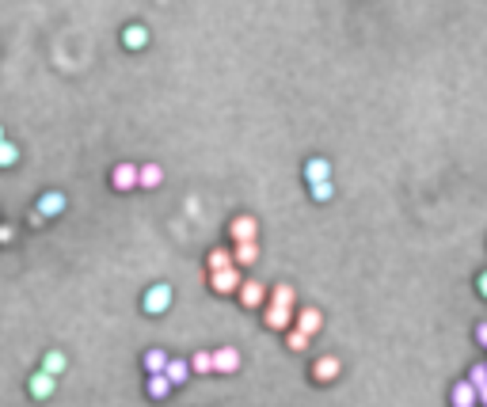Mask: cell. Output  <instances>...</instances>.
Here are the masks:
<instances>
[{"label": "cell", "mask_w": 487, "mask_h": 407, "mask_svg": "<svg viewBox=\"0 0 487 407\" xmlns=\"http://www.w3.org/2000/svg\"><path fill=\"white\" fill-rule=\"evenodd\" d=\"M240 282H244V274H240V267H236V263H229V267H217V270H210V289L217 293V297H232Z\"/></svg>", "instance_id": "cell-2"}, {"label": "cell", "mask_w": 487, "mask_h": 407, "mask_svg": "<svg viewBox=\"0 0 487 407\" xmlns=\"http://www.w3.org/2000/svg\"><path fill=\"white\" fill-rule=\"evenodd\" d=\"M15 240V229L12 225H0V244H12Z\"/></svg>", "instance_id": "cell-28"}, {"label": "cell", "mask_w": 487, "mask_h": 407, "mask_svg": "<svg viewBox=\"0 0 487 407\" xmlns=\"http://www.w3.org/2000/svg\"><path fill=\"white\" fill-rule=\"evenodd\" d=\"M164 183V168L160 164H141L137 168V187H145V191H153V187Z\"/></svg>", "instance_id": "cell-17"}, {"label": "cell", "mask_w": 487, "mask_h": 407, "mask_svg": "<svg viewBox=\"0 0 487 407\" xmlns=\"http://www.w3.org/2000/svg\"><path fill=\"white\" fill-rule=\"evenodd\" d=\"M122 46H126V50H145V46H148V27L145 23L122 27Z\"/></svg>", "instance_id": "cell-11"}, {"label": "cell", "mask_w": 487, "mask_h": 407, "mask_svg": "<svg viewBox=\"0 0 487 407\" xmlns=\"http://www.w3.org/2000/svg\"><path fill=\"white\" fill-rule=\"evenodd\" d=\"M263 324H267L270 331H286L289 324H293V308H286V305H267Z\"/></svg>", "instance_id": "cell-10"}, {"label": "cell", "mask_w": 487, "mask_h": 407, "mask_svg": "<svg viewBox=\"0 0 487 407\" xmlns=\"http://www.w3.org/2000/svg\"><path fill=\"white\" fill-rule=\"evenodd\" d=\"M164 377H167V381H172V388L186 384V377H191V362H183V358H167V365H164Z\"/></svg>", "instance_id": "cell-16"}, {"label": "cell", "mask_w": 487, "mask_h": 407, "mask_svg": "<svg viewBox=\"0 0 487 407\" xmlns=\"http://www.w3.org/2000/svg\"><path fill=\"white\" fill-rule=\"evenodd\" d=\"M236 297H240L244 308H259V305H267V286H263V282H255V278H248V282H240V286H236Z\"/></svg>", "instance_id": "cell-4"}, {"label": "cell", "mask_w": 487, "mask_h": 407, "mask_svg": "<svg viewBox=\"0 0 487 407\" xmlns=\"http://www.w3.org/2000/svg\"><path fill=\"white\" fill-rule=\"evenodd\" d=\"M331 160H324V156H312V160H305V183H320V179H331Z\"/></svg>", "instance_id": "cell-14"}, {"label": "cell", "mask_w": 487, "mask_h": 407, "mask_svg": "<svg viewBox=\"0 0 487 407\" xmlns=\"http://www.w3.org/2000/svg\"><path fill=\"white\" fill-rule=\"evenodd\" d=\"M468 381H472L476 388H480V384H487V362H476L472 369H468Z\"/></svg>", "instance_id": "cell-27"}, {"label": "cell", "mask_w": 487, "mask_h": 407, "mask_svg": "<svg viewBox=\"0 0 487 407\" xmlns=\"http://www.w3.org/2000/svg\"><path fill=\"white\" fill-rule=\"evenodd\" d=\"M476 289H480V297L487 301V270L480 274V278H476Z\"/></svg>", "instance_id": "cell-29"}, {"label": "cell", "mask_w": 487, "mask_h": 407, "mask_svg": "<svg viewBox=\"0 0 487 407\" xmlns=\"http://www.w3.org/2000/svg\"><path fill=\"white\" fill-rule=\"evenodd\" d=\"M476 403H483V407H487V384L476 388Z\"/></svg>", "instance_id": "cell-31"}, {"label": "cell", "mask_w": 487, "mask_h": 407, "mask_svg": "<svg viewBox=\"0 0 487 407\" xmlns=\"http://www.w3.org/2000/svg\"><path fill=\"white\" fill-rule=\"evenodd\" d=\"M229 236L232 240H259V221L251 213H240V217H232V225H229Z\"/></svg>", "instance_id": "cell-7"}, {"label": "cell", "mask_w": 487, "mask_h": 407, "mask_svg": "<svg viewBox=\"0 0 487 407\" xmlns=\"http://www.w3.org/2000/svg\"><path fill=\"white\" fill-rule=\"evenodd\" d=\"M236 369H240V350L236 346L213 350V373H236Z\"/></svg>", "instance_id": "cell-9"}, {"label": "cell", "mask_w": 487, "mask_h": 407, "mask_svg": "<svg viewBox=\"0 0 487 407\" xmlns=\"http://www.w3.org/2000/svg\"><path fill=\"white\" fill-rule=\"evenodd\" d=\"M65 365H69V362H65L61 350H50V354H42V365H39V369H46V373H53V377H61Z\"/></svg>", "instance_id": "cell-21"}, {"label": "cell", "mask_w": 487, "mask_h": 407, "mask_svg": "<svg viewBox=\"0 0 487 407\" xmlns=\"http://www.w3.org/2000/svg\"><path fill=\"white\" fill-rule=\"evenodd\" d=\"M20 164V145H15V141H0V172H4V168H15Z\"/></svg>", "instance_id": "cell-20"}, {"label": "cell", "mask_w": 487, "mask_h": 407, "mask_svg": "<svg viewBox=\"0 0 487 407\" xmlns=\"http://www.w3.org/2000/svg\"><path fill=\"white\" fill-rule=\"evenodd\" d=\"M110 187H115V191H134L137 187V164H118L115 172H110Z\"/></svg>", "instance_id": "cell-12"}, {"label": "cell", "mask_w": 487, "mask_h": 407, "mask_svg": "<svg viewBox=\"0 0 487 407\" xmlns=\"http://www.w3.org/2000/svg\"><path fill=\"white\" fill-rule=\"evenodd\" d=\"M27 388H31V396H34V400H50V396H53V388H58V377H53V373H46V369H39V373H34L31 381H27Z\"/></svg>", "instance_id": "cell-8"}, {"label": "cell", "mask_w": 487, "mask_h": 407, "mask_svg": "<svg viewBox=\"0 0 487 407\" xmlns=\"http://www.w3.org/2000/svg\"><path fill=\"white\" fill-rule=\"evenodd\" d=\"M191 373H213V350H198V354L191 358Z\"/></svg>", "instance_id": "cell-25"}, {"label": "cell", "mask_w": 487, "mask_h": 407, "mask_svg": "<svg viewBox=\"0 0 487 407\" xmlns=\"http://www.w3.org/2000/svg\"><path fill=\"white\" fill-rule=\"evenodd\" d=\"M65 206H69V198H65L61 191H46V194H39V206H34V213H39V217H61Z\"/></svg>", "instance_id": "cell-6"}, {"label": "cell", "mask_w": 487, "mask_h": 407, "mask_svg": "<svg viewBox=\"0 0 487 407\" xmlns=\"http://www.w3.org/2000/svg\"><path fill=\"white\" fill-rule=\"evenodd\" d=\"M172 301H175L172 286H167V282H156V286H148V289H145L141 308H145V316H164V312L172 308Z\"/></svg>", "instance_id": "cell-1"}, {"label": "cell", "mask_w": 487, "mask_h": 407, "mask_svg": "<svg viewBox=\"0 0 487 407\" xmlns=\"http://www.w3.org/2000/svg\"><path fill=\"white\" fill-rule=\"evenodd\" d=\"M232 263H236V267H251V263H259V240H236V248H232Z\"/></svg>", "instance_id": "cell-13"}, {"label": "cell", "mask_w": 487, "mask_h": 407, "mask_svg": "<svg viewBox=\"0 0 487 407\" xmlns=\"http://www.w3.org/2000/svg\"><path fill=\"white\" fill-rule=\"evenodd\" d=\"M141 365H145V373H160V369L167 365V354H164V350H145Z\"/></svg>", "instance_id": "cell-24"}, {"label": "cell", "mask_w": 487, "mask_h": 407, "mask_svg": "<svg viewBox=\"0 0 487 407\" xmlns=\"http://www.w3.org/2000/svg\"><path fill=\"white\" fill-rule=\"evenodd\" d=\"M449 403H453V407H476V384L468 381V377H464V381H457L453 392H449Z\"/></svg>", "instance_id": "cell-15"}, {"label": "cell", "mask_w": 487, "mask_h": 407, "mask_svg": "<svg viewBox=\"0 0 487 407\" xmlns=\"http://www.w3.org/2000/svg\"><path fill=\"white\" fill-rule=\"evenodd\" d=\"M476 343H480V346H487V324H480V327H476Z\"/></svg>", "instance_id": "cell-30"}, {"label": "cell", "mask_w": 487, "mask_h": 407, "mask_svg": "<svg viewBox=\"0 0 487 407\" xmlns=\"http://www.w3.org/2000/svg\"><path fill=\"white\" fill-rule=\"evenodd\" d=\"M308 194H312V202H327V198H335V179H320V183H308Z\"/></svg>", "instance_id": "cell-23"}, {"label": "cell", "mask_w": 487, "mask_h": 407, "mask_svg": "<svg viewBox=\"0 0 487 407\" xmlns=\"http://www.w3.org/2000/svg\"><path fill=\"white\" fill-rule=\"evenodd\" d=\"M339 373H343V362L335 354H320L312 362V381L316 384H335V381H339Z\"/></svg>", "instance_id": "cell-3"}, {"label": "cell", "mask_w": 487, "mask_h": 407, "mask_svg": "<svg viewBox=\"0 0 487 407\" xmlns=\"http://www.w3.org/2000/svg\"><path fill=\"white\" fill-rule=\"evenodd\" d=\"M308 343H312V335H305V331H301V327H293V324L286 327V346L293 350V354H305Z\"/></svg>", "instance_id": "cell-19"}, {"label": "cell", "mask_w": 487, "mask_h": 407, "mask_svg": "<svg viewBox=\"0 0 487 407\" xmlns=\"http://www.w3.org/2000/svg\"><path fill=\"white\" fill-rule=\"evenodd\" d=\"M270 305L297 308V289H293V286H274V293H270Z\"/></svg>", "instance_id": "cell-22"}, {"label": "cell", "mask_w": 487, "mask_h": 407, "mask_svg": "<svg viewBox=\"0 0 487 407\" xmlns=\"http://www.w3.org/2000/svg\"><path fill=\"white\" fill-rule=\"evenodd\" d=\"M229 263H232V251H229V248H213L210 255H205V267H210V270L229 267Z\"/></svg>", "instance_id": "cell-26"}, {"label": "cell", "mask_w": 487, "mask_h": 407, "mask_svg": "<svg viewBox=\"0 0 487 407\" xmlns=\"http://www.w3.org/2000/svg\"><path fill=\"white\" fill-rule=\"evenodd\" d=\"M0 141H4V126H0Z\"/></svg>", "instance_id": "cell-32"}, {"label": "cell", "mask_w": 487, "mask_h": 407, "mask_svg": "<svg viewBox=\"0 0 487 407\" xmlns=\"http://www.w3.org/2000/svg\"><path fill=\"white\" fill-rule=\"evenodd\" d=\"M293 327H301L305 335H316V331L324 327V312L305 305V308H293Z\"/></svg>", "instance_id": "cell-5"}, {"label": "cell", "mask_w": 487, "mask_h": 407, "mask_svg": "<svg viewBox=\"0 0 487 407\" xmlns=\"http://www.w3.org/2000/svg\"><path fill=\"white\" fill-rule=\"evenodd\" d=\"M145 392H148V400H164L167 392H172V381L164 377V369L160 373H148V381H145Z\"/></svg>", "instance_id": "cell-18"}]
</instances>
